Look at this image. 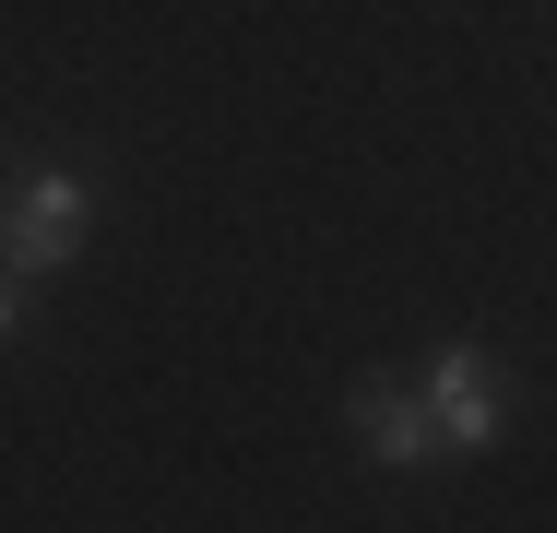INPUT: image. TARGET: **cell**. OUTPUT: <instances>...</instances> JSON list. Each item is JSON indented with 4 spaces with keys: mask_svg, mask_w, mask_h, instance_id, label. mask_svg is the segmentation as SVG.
Segmentation results:
<instances>
[{
    "mask_svg": "<svg viewBox=\"0 0 557 533\" xmlns=\"http://www.w3.org/2000/svg\"><path fill=\"white\" fill-rule=\"evenodd\" d=\"M84 225H96V178L84 166H24L12 190H0V273H60L72 249H84Z\"/></svg>",
    "mask_w": 557,
    "mask_h": 533,
    "instance_id": "cell-1",
    "label": "cell"
},
{
    "mask_svg": "<svg viewBox=\"0 0 557 533\" xmlns=\"http://www.w3.org/2000/svg\"><path fill=\"white\" fill-rule=\"evenodd\" d=\"M24 320H36L24 309V273H0V344H24Z\"/></svg>",
    "mask_w": 557,
    "mask_h": 533,
    "instance_id": "cell-4",
    "label": "cell"
},
{
    "mask_svg": "<svg viewBox=\"0 0 557 533\" xmlns=\"http://www.w3.org/2000/svg\"><path fill=\"white\" fill-rule=\"evenodd\" d=\"M416 392H428L440 450H498V438H510V380H498V356H486V344H440Z\"/></svg>",
    "mask_w": 557,
    "mask_h": 533,
    "instance_id": "cell-2",
    "label": "cell"
},
{
    "mask_svg": "<svg viewBox=\"0 0 557 533\" xmlns=\"http://www.w3.org/2000/svg\"><path fill=\"white\" fill-rule=\"evenodd\" d=\"M344 426H356V450H368L380 474H428V462H440L428 392H404V380H356V392H344Z\"/></svg>",
    "mask_w": 557,
    "mask_h": 533,
    "instance_id": "cell-3",
    "label": "cell"
}]
</instances>
